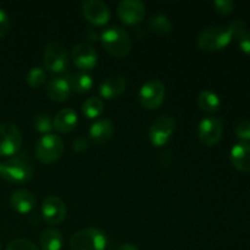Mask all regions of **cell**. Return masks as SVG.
<instances>
[{
    "label": "cell",
    "instance_id": "obj_24",
    "mask_svg": "<svg viewBox=\"0 0 250 250\" xmlns=\"http://www.w3.org/2000/svg\"><path fill=\"white\" fill-rule=\"evenodd\" d=\"M68 81H70L71 89H73L77 93H87L93 87L92 76L88 75L87 72H83V71L71 75Z\"/></svg>",
    "mask_w": 250,
    "mask_h": 250
},
{
    "label": "cell",
    "instance_id": "obj_20",
    "mask_svg": "<svg viewBox=\"0 0 250 250\" xmlns=\"http://www.w3.org/2000/svg\"><path fill=\"white\" fill-rule=\"evenodd\" d=\"M78 124V115L73 109H62L56 114L53 120L54 129L60 133H68L73 131Z\"/></svg>",
    "mask_w": 250,
    "mask_h": 250
},
{
    "label": "cell",
    "instance_id": "obj_19",
    "mask_svg": "<svg viewBox=\"0 0 250 250\" xmlns=\"http://www.w3.org/2000/svg\"><path fill=\"white\" fill-rule=\"evenodd\" d=\"M114 134V124L109 119H99L90 126L89 137L97 144H104Z\"/></svg>",
    "mask_w": 250,
    "mask_h": 250
},
{
    "label": "cell",
    "instance_id": "obj_22",
    "mask_svg": "<svg viewBox=\"0 0 250 250\" xmlns=\"http://www.w3.org/2000/svg\"><path fill=\"white\" fill-rule=\"evenodd\" d=\"M198 106L205 112H216L217 110L221 106V100H220V97L215 92L209 89H205L203 92L199 93L197 98Z\"/></svg>",
    "mask_w": 250,
    "mask_h": 250
},
{
    "label": "cell",
    "instance_id": "obj_29",
    "mask_svg": "<svg viewBox=\"0 0 250 250\" xmlns=\"http://www.w3.org/2000/svg\"><path fill=\"white\" fill-rule=\"evenodd\" d=\"M6 250H39L34 243L24 238L14 239L7 244Z\"/></svg>",
    "mask_w": 250,
    "mask_h": 250
},
{
    "label": "cell",
    "instance_id": "obj_25",
    "mask_svg": "<svg viewBox=\"0 0 250 250\" xmlns=\"http://www.w3.org/2000/svg\"><path fill=\"white\" fill-rule=\"evenodd\" d=\"M82 112L88 119H98L104 112V103L100 98H88L82 104Z\"/></svg>",
    "mask_w": 250,
    "mask_h": 250
},
{
    "label": "cell",
    "instance_id": "obj_16",
    "mask_svg": "<svg viewBox=\"0 0 250 250\" xmlns=\"http://www.w3.org/2000/svg\"><path fill=\"white\" fill-rule=\"evenodd\" d=\"M127 81L124 76L112 75L103 81L99 85V94L107 100L119 98L126 90Z\"/></svg>",
    "mask_w": 250,
    "mask_h": 250
},
{
    "label": "cell",
    "instance_id": "obj_23",
    "mask_svg": "<svg viewBox=\"0 0 250 250\" xmlns=\"http://www.w3.org/2000/svg\"><path fill=\"white\" fill-rule=\"evenodd\" d=\"M148 28L151 33L156 36H166L172 31V23L167 16L163 14H156L150 17L148 21Z\"/></svg>",
    "mask_w": 250,
    "mask_h": 250
},
{
    "label": "cell",
    "instance_id": "obj_31",
    "mask_svg": "<svg viewBox=\"0 0 250 250\" xmlns=\"http://www.w3.org/2000/svg\"><path fill=\"white\" fill-rule=\"evenodd\" d=\"M236 39L238 41V45L241 50L250 56V29H244Z\"/></svg>",
    "mask_w": 250,
    "mask_h": 250
},
{
    "label": "cell",
    "instance_id": "obj_2",
    "mask_svg": "<svg viewBox=\"0 0 250 250\" xmlns=\"http://www.w3.org/2000/svg\"><path fill=\"white\" fill-rule=\"evenodd\" d=\"M100 39L106 51L116 58H125L128 55L132 49L131 38L128 33L121 27H109L103 32Z\"/></svg>",
    "mask_w": 250,
    "mask_h": 250
},
{
    "label": "cell",
    "instance_id": "obj_5",
    "mask_svg": "<svg viewBox=\"0 0 250 250\" xmlns=\"http://www.w3.org/2000/svg\"><path fill=\"white\" fill-rule=\"evenodd\" d=\"M65 146L63 141L56 134H44L36 144V156L42 164L50 165L62 156Z\"/></svg>",
    "mask_w": 250,
    "mask_h": 250
},
{
    "label": "cell",
    "instance_id": "obj_11",
    "mask_svg": "<svg viewBox=\"0 0 250 250\" xmlns=\"http://www.w3.org/2000/svg\"><path fill=\"white\" fill-rule=\"evenodd\" d=\"M67 209L61 198L50 195L42 204V216L49 225H60L66 219Z\"/></svg>",
    "mask_w": 250,
    "mask_h": 250
},
{
    "label": "cell",
    "instance_id": "obj_28",
    "mask_svg": "<svg viewBox=\"0 0 250 250\" xmlns=\"http://www.w3.org/2000/svg\"><path fill=\"white\" fill-rule=\"evenodd\" d=\"M237 138L244 143H250V120H241L234 127Z\"/></svg>",
    "mask_w": 250,
    "mask_h": 250
},
{
    "label": "cell",
    "instance_id": "obj_12",
    "mask_svg": "<svg viewBox=\"0 0 250 250\" xmlns=\"http://www.w3.org/2000/svg\"><path fill=\"white\" fill-rule=\"evenodd\" d=\"M117 15L124 23L137 24L146 16V5L141 0H122L117 6Z\"/></svg>",
    "mask_w": 250,
    "mask_h": 250
},
{
    "label": "cell",
    "instance_id": "obj_18",
    "mask_svg": "<svg viewBox=\"0 0 250 250\" xmlns=\"http://www.w3.org/2000/svg\"><path fill=\"white\" fill-rule=\"evenodd\" d=\"M10 205L19 214H28L36 207V197L27 189H17L10 198Z\"/></svg>",
    "mask_w": 250,
    "mask_h": 250
},
{
    "label": "cell",
    "instance_id": "obj_21",
    "mask_svg": "<svg viewBox=\"0 0 250 250\" xmlns=\"http://www.w3.org/2000/svg\"><path fill=\"white\" fill-rule=\"evenodd\" d=\"M62 234L56 229H48L43 231L39 238L42 250H61L62 248Z\"/></svg>",
    "mask_w": 250,
    "mask_h": 250
},
{
    "label": "cell",
    "instance_id": "obj_36",
    "mask_svg": "<svg viewBox=\"0 0 250 250\" xmlns=\"http://www.w3.org/2000/svg\"><path fill=\"white\" fill-rule=\"evenodd\" d=\"M0 248H1V246H0Z\"/></svg>",
    "mask_w": 250,
    "mask_h": 250
},
{
    "label": "cell",
    "instance_id": "obj_14",
    "mask_svg": "<svg viewBox=\"0 0 250 250\" xmlns=\"http://www.w3.org/2000/svg\"><path fill=\"white\" fill-rule=\"evenodd\" d=\"M73 63L82 71H89L98 63V53L88 43H78L71 51Z\"/></svg>",
    "mask_w": 250,
    "mask_h": 250
},
{
    "label": "cell",
    "instance_id": "obj_34",
    "mask_svg": "<svg viewBox=\"0 0 250 250\" xmlns=\"http://www.w3.org/2000/svg\"><path fill=\"white\" fill-rule=\"evenodd\" d=\"M88 146V142L83 138H77L75 142H73V149L76 151H83L85 150Z\"/></svg>",
    "mask_w": 250,
    "mask_h": 250
},
{
    "label": "cell",
    "instance_id": "obj_26",
    "mask_svg": "<svg viewBox=\"0 0 250 250\" xmlns=\"http://www.w3.org/2000/svg\"><path fill=\"white\" fill-rule=\"evenodd\" d=\"M46 81V72L43 67L39 66H34V67L29 68L26 76L27 84L31 88H39L45 83Z\"/></svg>",
    "mask_w": 250,
    "mask_h": 250
},
{
    "label": "cell",
    "instance_id": "obj_15",
    "mask_svg": "<svg viewBox=\"0 0 250 250\" xmlns=\"http://www.w3.org/2000/svg\"><path fill=\"white\" fill-rule=\"evenodd\" d=\"M46 95L49 99L56 103H62L70 98L71 85L66 77H54L46 82Z\"/></svg>",
    "mask_w": 250,
    "mask_h": 250
},
{
    "label": "cell",
    "instance_id": "obj_8",
    "mask_svg": "<svg viewBox=\"0 0 250 250\" xmlns=\"http://www.w3.org/2000/svg\"><path fill=\"white\" fill-rule=\"evenodd\" d=\"M22 146V133L11 122L0 125V156H12Z\"/></svg>",
    "mask_w": 250,
    "mask_h": 250
},
{
    "label": "cell",
    "instance_id": "obj_6",
    "mask_svg": "<svg viewBox=\"0 0 250 250\" xmlns=\"http://www.w3.org/2000/svg\"><path fill=\"white\" fill-rule=\"evenodd\" d=\"M68 65V51L62 43L53 41L44 49V68L53 73H60Z\"/></svg>",
    "mask_w": 250,
    "mask_h": 250
},
{
    "label": "cell",
    "instance_id": "obj_17",
    "mask_svg": "<svg viewBox=\"0 0 250 250\" xmlns=\"http://www.w3.org/2000/svg\"><path fill=\"white\" fill-rule=\"evenodd\" d=\"M229 158L236 170L243 173L250 172V143L239 142L234 144L233 148L231 149Z\"/></svg>",
    "mask_w": 250,
    "mask_h": 250
},
{
    "label": "cell",
    "instance_id": "obj_4",
    "mask_svg": "<svg viewBox=\"0 0 250 250\" xmlns=\"http://www.w3.org/2000/svg\"><path fill=\"white\" fill-rule=\"evenodd\" d=\"M0 176L11 183H26L33 177V168L24 158L14 156L0 163Z\"/></svg>",
    "mask_w": 250,
    "mask_h": 250
},
{
    "label": "cell",
    "instance_id": "obj_35",
    "mask_svg": "<svg viewBox=\"0 0 250 250\" xmlns=\"http://www.w3.org/2000/svg\"><path fill=\"white\" fill-rule=\"evenodd\" d=\"M117 250H139V249H138V247L134 246V244L125 243V244H122V246H120V248Z\"/></svg>",
    "mask_w": 250,
    "mask_h": 250
},
{
    "label": "cell",
    "instance_id": "obj_27",
    "mask_svg": "<svg viewBox=\"0 0 250 250\" xmlns=\"http://www.w3.org/2000/svg\"><path fill=\"white\" fill-rule=\"evenodd\" d=\"M33 125L36 131H38L39 133L49 134L54 129L53 126V120H51L50 115L44 114V112H41V114H37L34 116Z\"/></svg>",
    "mask_w": 250,
    "mask_h": 250
},
{
    "label": "cell",
    "instance_id": "obj_10",
    "mask_svg": "<svg viewBox=\"0 0 250 250\" xmlns=\"http://www.w3.org/2000/svg\"><path fill=\"white\" fill-rule=\"evenodd\" d=\"M224 133V126L219 119L208 116L198 125V138L205 146H215L219 143Z\"/></svg>",
    "mask_w": 250,
    "mask_h": 250
},
{
    "label": "cell",
    "instance_id": "obj_7",
    "mask_svg": "<svg viewBox=\"0 0 250 250\" xmlns=\"http://www.w3.org/2000/svg\"><path fill=\"white\" fill-rule=\"evenodd\" d=\"M165 84L159 80H150L144 83L139 90V103L146 110H155L165 100Z\"/></svg>",
    "mask_w": 250,
    "mask_h": 250
},
{
    "label": "cell",
    "instance_id": "obj_3",
    "mask_svg": "<svg viewBox=\"0 0 250 250\" xmlns=\"http://www.w3.org/2000/svg\"><path fill=\"white\" fill-rule=\"evenodd\" d=\"M107 238L99 229H84L76 232L70 239V250H105Z\"/></svg>",
    "mask_w": 250,
    "mask_h": 250
},
{
    "label": "cell",
    "instance_id": "obj_13",
    "mask_svg": "<svg viewBox=\"0 0 250 250\" xmlns=\"http://www.w3.org/2000/svg\"><path fill=\"white\" fill-rule=\"evenodd\" d=\"M82 14L88 22L95 26H104L111 17L109 6L100 0H87L83 2Z\"/></svg>",
    "mask_w": 250,
    "mask_h": 250
},
{
    "label": "cell",
    "instance_id": "obj_32",
    "mask_svg": "<svg viewBox=\"0 0 250 250\" xmlns=\"http://www.w3.org/2000/svg\"><path fill=\"white\" fill-rule=\"evenodd\" d=\"M229 31H231L232 37H233V38H237L244 29H247V26L246 22H244L243 20H234V21H232L231 23L229 24Z\"/></svg>",
    "mask_w": 250,
    "mask_h": 250
},
{
    "label": "cell",
    "instance_id": "obj_9",
    "mask_svg": "<svg viewBox=\"0 0 250 250\" xmlns=\"http://www.w3.org/2000/svg\"><path fill=\"white\" fill-rule=\"evenodd\" d=\"M176 128V121L172 116L163 115L154 120L149 128V139L155 146H164L167 144Z\"/></svg>",
    "mask_w": 250,
    "mask_h": 250
},
{
    "label": "cell",
    "instance_id": "obj_33",
    "mask_svg": "<svg viewBox=\"0 0 250 250\" xmlns=\"http://www.w3.org/2000/svg\"><path fill=\"white\" fill-rule=\"evenodd\" d=\"M10 29V20L6 12L0 7V38L5 37Z\"/></svg>",
    "mask_w": 250,
    "mask_h": 250
},
{
    "label": "cell",
    "instance_id": "obj_1",
    "mask_svg": "<svg viewBox=\"0 0 250 250\" xmlns=\"http://www.w3.org/2000/svg\"><path fill=\"white\" fill-rule=\"evenodd\" d=\"M231 31L229 26L224 24H214L208 26L203 29L197 38L198 46L204 51H219L226 48L232 42Z\"/></svg>",
    "mask_w": 250,
    "mask_h": 250
},
{
    "label": "cell",
    "instance_id": "obj_30",
    "mask_svg": "<svg viewBox=\"0 0 250 250\" xmlns=\"http://www.w3.org/2000/svg\"><path fill=\"white\" fill-rule=\"evenodd\" d=\"M214 6L219 14L229 15L233 12L236 4L232 0H216V1H214Z\"/></svg>",
    "mask_w": 250,
    "mask_h": 250
}]
</instances>
